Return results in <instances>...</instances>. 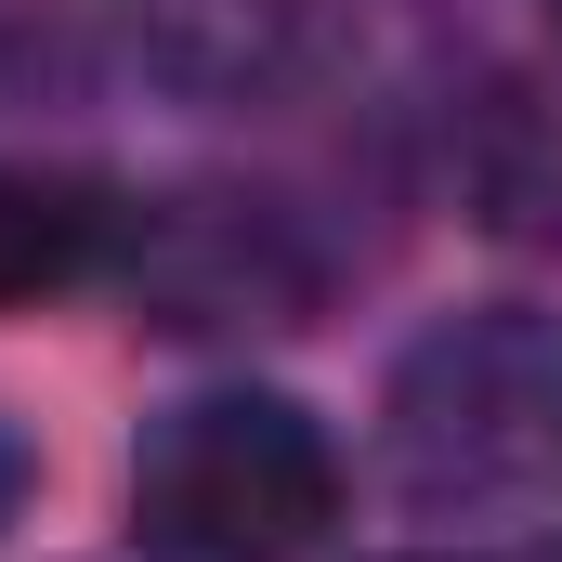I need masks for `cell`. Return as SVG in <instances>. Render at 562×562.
Listing matches in <instances>:
<instances>
[{"instance_id":"obj_1","label":"cell","mask_w":562,"mask_h":562,"mask_svg":"<svg viewBox=\"0 0 562 562\" xmlns=\"http://www.w3.org/2000/svg\"><path fill=\"white\" fill-rule=\"evenodd\" d=\"M380 471L419 524H550L562 510V314L484 301L406 340L380 393Z\"/></svg>"},{"instance_id":"obj_2","label":"cell","mask_w":562,"mask_h":562,"mask_svg":"<svg viewBox=\"0 0 562 562\" xmlns=\"http://www.w3.org/2000/svg\"><path fill=\"white\" fill-rule=\"evenodd\" d=\"M132 524L170 562H301L340 524V445L288 393H183L132 445Z\"/></svg>"},{"instance_id":"obj_3","label":"cell","mask_w":562,"mask_h":562,"mask_svg":"<svg viewBox=\"0 0 562 562\" xmlns=\"http://www.w3.org/2000/svg\"><path fill=\"white\" fill-rule=\"evenodd\" d=\"M132 276L170 301V327H288L314 301V262L276 236V210L236 196H183V210H132Z\"/></svg>"},{"instance_id":"obj_4","label":"cell","mask_w":562,"mask_h":562,"mask_svg":"<svg viewBox=\"0 0 562 562\" xmlns=\"http://www.w3.org/2000/svg\"><path fill=\"white\" fill-rule=\"evenodd\" d=\"M132 66L183 105H262L314 66L327 0H132Z\"/></svg>"},{"instance_id":"obj_5","label":"cell","mask_w":562,"mask_h":562,"mask_svg":"<svg viewBox=\"0 0 562 562\" xmlns=\"http://www.w3.org/2000/svg\"><path fill=\"white\" fill-rule=\"evenodd\" d=\"M119 249H132V210L92 170H0V301H53L105 276Z\"/></svg>"},{"instance_id":"obj_6","label":"cell","mask_w":562,"mask_h":562,"mask_svg":"<svg viewBox=\"0 0 562 562\" xmlns=\"http://www.w3.org/2000/svg\"><path fill=\"white\" fill-rule=\"evenodd\" d=\"M26 484H40V458H26V431L0 419V537H13V524H26Z\"/></svg>"},{"instance_id":"obj_7","label":"cell","mask_w":562,"mask_h":562,"mask_svg":"<svg viewBox=\"0 0 562 562\" xmlns=\"http://www.w3.org/2000/svg\"><path fill=\"white\" fill-rule=\"evenodd\" d=\"M458 562H471V550H458Z\"/></svg>"}]
</instances>
